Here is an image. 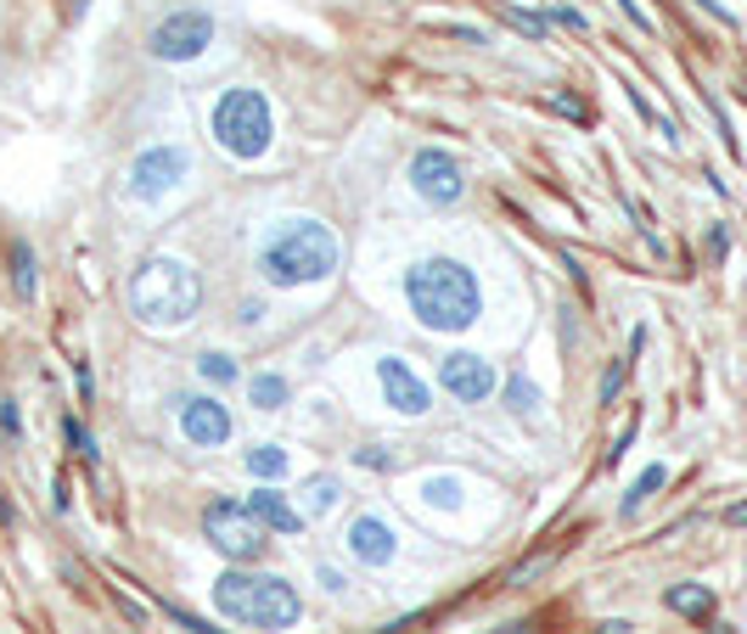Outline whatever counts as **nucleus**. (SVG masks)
I'll use <instances>...</instances> for the list:
<instances>
[{
    "mask_svg": "<svg viewBox=\"0 0 747 634\" xmlns=\"http://www.w3.org/2000/svg\"><path fill=\"white\" fill-rule=\"evenodd\" d=\"M410 185H416V197L433 203V208H455L466 197V174L450 152H439V146H428V152H416L410 158Z\"/></svg>",
    "mask_w": 747,
    "mask_h": 634,
    "instance_id": "obj_8",
    "label": "nucleus"
},
{
    "mask_svg": "<svg viewBox=\"0 0 747 634\" xmlns=\"http://www.w3.org/2000/svg\"><path fill=\"white\" fill-rule=\"evenodd\" d=\"M338 500H343V483H338L332 472H320V477H309V483H304V517H309V522H315V517H326Z\"/></svg>",
    "mask_w": 747,
    "mask_h": 634,
    "instance_id": "obj_16",
    "label": "nucleus"
},
{
    "mask_svg": "<svg viewBox=\"0 0 747 634\" xmlns=\"http://www.w3.org/2000/svg\"><path fill=\"white\" fill-rule=\"evenodd\" d=\"M664 607L680 612V618H697V623H714V590L709 584H669Z\"/></svg>",
    "mask_w": 747,
    "mask_h": 634,
    "instance_id": "obj_15",
    "label": "nucleus"
},
{
    "mask_svg": "<svg viewBox=\"0 0 747 634\" xmlns=\"http://www.w3.org/2000/svg\"><path fill=\"white\" fill-rule=\"evenodd\" d=\"M214 607H219V618L242 623V629H264V634H282V629H293L304 618V601H298L293 584L275 578V573H253V567L219 573Z\"/></svg>",
    "mask_w": 747,
    "mask_h": 634,
    "instance_id": "obj_2",
    "label": "nucleus"
},
{
    "mask_svg": "<svg viewBox=\"0 0 747 634\" xmlns=\"http://www.w3.org/2000/svg\"><path fill=\"white\" fill-rule=\"evenodd\" d=\"M63 438H68V450H73V455L97 461V438H90V432L79 427V416H68V421H63Z\"/></svg>",
    "mask_w": 747,
    "mask_h": 634,
    "instance_id": "obj_24",
    "label": "nucleus"
},
{
    "mask_svg": "<svg viewBox=\"0 0 747 634\" xmlns=\"http://www.w3.org/2000/svg\"><path fill=\"white\" fill-rule=\"evenodd\" d=\"M248 472L259 477V483H275L287 472V450L282 444H259V450H248Z\"/></svg>",
    "mask_w": 747,
    "mask_h": 634,
    "instance_id": "obj_19",
    "label": "nucleus"
},
{
    "mask_svg": "<svg viewBox=\"0 0 747 634\" xmlns=\"http://www.w3.org/2000/svg\"><path fill=\"white\" fill-rule=\"evenodd\" d=\"M208 45H214V18L203 7H180L147 34V52L158 63H192V57L208 52Z\"/></svg>",
    "mask_w": 747,
    "mask_h": 634,
    "instance_id": "obj_7",
    "label": "nucleus"
},
{
    "mask_svg": "<svg viewBox=\"0 0 747 634\" xmlns=\"http://www.w3.org/2000/svg\"><path fill=\"white\" fill-rule=\"evenodd\" d=\"M725 248H731V230L714 225V230H709V259H725Z\"/></svg>",
    "mask_w": 747,
    "mask_h": 634,
    "instance_id": "obj_30",
    "label": "nucleus"
},
{
    "mask_svg": "<svg viewBox=\"0 0 747 634\" xmlns=\"http://www.w3.org/2000/svg\"><path fill=\"white\" fill-rule=\"evenodd\" d=\"M163 612H169V618H174V629H185V634H225V629L203 623L197 612H185V607H174V601H163Z\"/></svg>",
    "mask_w": 747,
    "mask_h": 634,
    "instance_id": "obj_25",
    "label": "nucleus"
},
{
    "mask_svg": "<svg viewBox=\"0 0 747 634\" xmlns=\"http://www.w3.org/2000/svg\"><path fill=\"white\" fill-rule=\"evenodd\" d=\"M405 298L410 315L422 320L428 331H466L484 309V292L478 275L466 270L461 259H422L405 270Z\"/></svg>",
    "mask_w": 747,
    "mask_h": 634,
    "instance_id": "obj_1",
    "label": "nucleus"
},
{
    "mask_svg": "<svg viewBox=\"0 0 747 634\" xmlns=\"http://www.w3.org/2000/svg\"><path fill=\"white\" fill-rule=\"evenodd\" d=\"M495 634H540V623H506V629H495Z\"/></svg>",
    "mask_w": 747,
    "mask_h": 634,
    "instance_id": "obj_34",
    "label": "nucleus"
},
{
    "mask_svg": "<svg viewBox=\"0 0 747 634\" xmlns=\"http://www.w3.org/2000/svg\"><path fill=\"white\" fill-rule=\"evenodd\" d=\"M664 483H669V472H664V466H646V472H641V477L630 483V495H624V506H619V511H624V517H635V511H641V506H646L652 495L664 489Z\"/></svg>",
    "mask_w": 747,
    "mask_h": 634,
    "instance_id": "obj_18",
    "label": "nucleus"
},
{
    "mask_svg": "<svg viewBox=\"0 0 747 634\" xmlns=\"http://www.w3.org/2000/svg\"><path fill=\"white\" fill-rule=\"evenodd\" d=\"M506 23L518 29V34H529V39H545V34H551V18H540V12H518V7H506Z\"/></svg>",
    "mask_w": 747,
    "mask_h": 634,
    "instance_id": "obj_23",
    "label": "nucleus"
},
{
    "mask_svg": "<svg viewBox=\"0 0 747 634\" xmlns=\"http://www.w3.org/2000/svg\"><path fill=\"white\" fill-rule=\"evenodd\" d=\"M556 107H563L568 118H590V113H585V102H574V95H556Z\"/></svg>",
    "mask_w": 747,
    "mask_h": 634,
    "instance_id": "obj_31",
    "label": "nucleus"
},
{
    "mask_svg": "<svg viewBox=\"0 0 747 634\" xmlns=\"http://www.w3.org/2000/svg\"><path fill=\"white\" fill-rule=\"evenodd\" d=\"M203 533H208V545L225 562H237V567H253L264 556V545H270V528L248 506H237V500H214L203 511Z\"/></svg>",
    "mask_w": 747,
    "mask_h": 634,
    "instance_id": "obj_6",
    "label": "nucleus"
},
{
    "mask_svg": "<svg viewBox=\"0 0 747 634\" xmlns=\"http://www.w3.org/2000/svg\"><path fill=\"white\" fill-rule=\"evenodd\" d=\"M12 292L23 304L34 298V248L29 241H12Z\"/></svg>",
    "mask_w": 747,
    "mask_h": 634,
    "instance_id": "obj_20",
    "label": "nucleus"
},
{
    "mask_svg": "<svg viewBox=\"0 0 747 634\" xmlns=\"http://www.w3.org/2000/svg\"><path fill=\"white\" fill-rule=\"evenodd\" d=\"M185 169H192V158H185L180 146H152V152H142L129 163V191L135 197H163V191L180 185Z\"/></svg>",
    "mask_w": 747,
    "mask_h": 634,
    "instance_id": "obj_9",
    "label": "nucleus"
},
{
    "mask_svg": "<svg viewBox=\"0 0 747 634\" xmlns=\"http://www.w3.org/2000/svg\"><path fill=\"white\" fill-rule=\"evenodd\" d=\"M354 461L371 472H394V455H383V450H354Z\"/></svg>",
    "mask_w": 747,
    "mask_h": 634,
    "instance_id": "obj_29",
    "label": "nucleus"
},
{
    "mask_svg": "<svg viewBox=\"0 0 747 634\" xmlns=\"http://www.w3.org/2000/svg\"><path fill=\"white\" fill-rule=\"evenodd\" d=\"M270 135H275V113H270V102H264L259 90L237 84V90H225L219 102H214V140L225 146L230 158H242V163L264 158L270 152Z\"/></svg>",
    "mask_w": 747,
    "mask_h": 634,
    "instance_id": "obj_5",
    "label": "nucleus"
},
{
    "mask_svg": "<svg viewBox=\"0 0 747 634\" xmlns=\"http://www.w3.org/2000/svg\"><path fill=\"white\" fill-rule=\"evenodd\" d=\"M270 286H304V281H326L338 270V241L320 219H287L270 236V248L259 259Z\"/></svg>",
    "mask_w": 747,
    "mask_h": 634,
    "instance_id": "obj_4",
    "label": "nucleus"
},
{
    "mask_svg": "<svg viewBox=\"0 0 747 634\" xmlns=\"http://www.w3.org/2000/svg\"><path fill=\"white\" fill-rule=\"evenodd\" d=\"M545 18H551V23H563V29H574V34H585V29H590V23H585V12H574V7H551Z\"/></svg>",
    "mask_w": 747,
    "mask_h": 634,
    "instance_id": "obj_28",
    "label": "nucleus"
},
{
    "mask_svg": "<svg viewBox=\"0 0 747 634\" xmlns=\"http://www.w3.org/2000/svg\"><path fill=\"white\" fill-rule=\"evenodd\" d=\"M725 522H731V528H747V500H736V506H725Z\"/></svg>",
    "mask_w": 747,
    "mask_h": 634,
    "instance_id": "obj_32",
    "label": "nucleus"
},
{
    "mask_svg": "<svg viewBox=\"0 0 747 634\" xmlns=\"http://www.w3.org/2000/svg\"><path fill=\"white\" fill-rule=\"evenodd\" d=\"M377 376H383V394H388V405L399 410V416H428V387H422V376H416L405 360H377Z\"/></svg>",
    "mask_w": 747,
    "mask_h": 634,
    "instance_id": "obj_13",
    "label": "nucleus"
},
{
    "mask_svg": "<svg viewBox=\"0 0 747 634\" xmlns=\"http://www.w3.org/2000/svg\"><path fill=\"white\" fill-rule=\"evenodd\" d=\"M624 376H630V360H613V365H607V376H601V405H613V399H619Z\"/></svg>",
    "mask_w": 747,
    "mask_h": 634,
    "instance_id": "obj_26",
    "label": "nucleus"
},
{
    "mask_svg": "<svg viewBox=\"0 0 747 634\" xmlns=\"http://www.w3.org/2000/svg\"><path fill=\"white\" fill-rule=\"evenodd\" d=\"M439 382H444V394L461 399V405H484L495 394V365L484 354H444L439 360Z\"/></svg>",
    "mask_w": 747,
    "mask_h": 634,
    "instance_id": "obj_10",
    "label": "nucleus"
},
{
    "mask_svg": "<svg viewBox=\"0 0 747 634\" xmlns=\"http://www.w3.org/2000/svg\"><path fill=\"white\" fill-rule=\"evenodd\" d=\"M444 34H450V39H466V45H484V34H478V29H444Z\"/></svg>",
    "mask_w": 747,
    "mask_h": 634,
    "instance_id": "obj_33",
    "label": "nucleus"
},
{
    "mask_svg": "<svg viewBox=\"0 0 747 634\" xmlns=\"http://www.w3.org/2000/svg\"><path fill=\"white\" fill-rule=\"evenodd\" d=\"M180 432L192 438L197 450H219L225 438H230V410L208 394H185L180 399Z\"/></svg>",
    "mask_w": 747,
    "mask_h": 634,
    "instance_id": "obj_11",
    "label": "nucleus"
},
{
    "mask_svg": "<svg viewBox=\"0 0 747 634\" xmlns=\"http://www.w3.org/2000/svg\"><path fill=\"white\" fill-rule=\"evenodd\" d=\"M0 438H7V444H18V438H23V416H18L12 399H0Z\"/></svg>",
    "mask_w": 747,
    "mask_h": 634,
    "instance_id": "obj_27",
    "label": "nucleus"
},
{
    "mask_svg": "<svg viewBox=\"0 0 747 634\" xmlns=\"http://www.w3.org/2000/svg\"><path fill=\"white\" fill-rule=\"evenodd\" d=\"M248 511H253L270 533H298V528L309 522L304 511H293V506H287V495L275 489V483H259V489L248 495Z\"/></svg>",
    "mask_w": 747,
    "mask_h": 634,
    "instance_id": "obj_14",
    "label": "nucleus"
},
{
    "mask_svg": "<svg viewBox=\"0 0 747 634\" xmlns=\"http://www.w3.org/2000/svg\"><path fill=\"white\" fill-rule=\"evenodd\" d=\"M197 371H203L214 387H230V382L242 376V371H237V360H230V354H203V360H197Z\"/></svg>",
    "mask_w": 747,
    "mask_h": 634,
    "instance_id": "obj_22",
    "label": "nucleus"
},
{
    "mask_svg": "<svg viewBox=\"0 0 747 634\" xmlns=\"http://www.w3.org/2000/svg\"><path fill=\"white\" fill-rule=\"evenodd\" d=\"M506 405L518 410V416H534V405H540V387H534L529 376H511V382H506Z\"/></svg>",
    "mask_w": 747,
    "mask_h": 634,
    "instance_id": "obj_21",
    "label": "nucleus"
},
{
    "mask_svg": "<svg viewBox=\"0 0 747 634\" xmlns=\"http://www.w3.org/2000/svg\"><path fill=\"white\" fill-rule=\"evenodd\" d=\"M343 540H349V556H354L360 567H388V562L399 556V540H394V528H388L383 517H354Z\"/></svg>",
    "mask_w": 747,
    "mask_h": 634,
    "instance_id": "obj_12",
    "label": "nucleus"
},
{
    "mask_svg": "<svg viewBox=\"0 0 747 634\" xmlns=\"http://www.w3.org/2000/svg\"><path fill=\"white\" fill-rule=\"evenodd\" d=\"M197 304H203V281L185 259L158 253L129 275V315L142 326H185Z\"/></svg>",
    "mask_w": 747,
    "mask_h": 634,
    "instance_id": "obj_3",
    "label": "nucleus"
},
{
    "mask_svg": "<svg viewBox=\"0 0 747 634\" xmlns=\"http://www.w3.org/2000/svg\"><path fill=\"white\" fill-rule=\"evenodd\" d=\"M248 399H253V410H282V405L293 399V387H287V376L259 371V376L248 382Z\"/></svg>",
    "mask_w": 747,
    "mask_h": 634,
    "instance_id": "obj_17",
    "label": "nucleus"
}]
</instances>
